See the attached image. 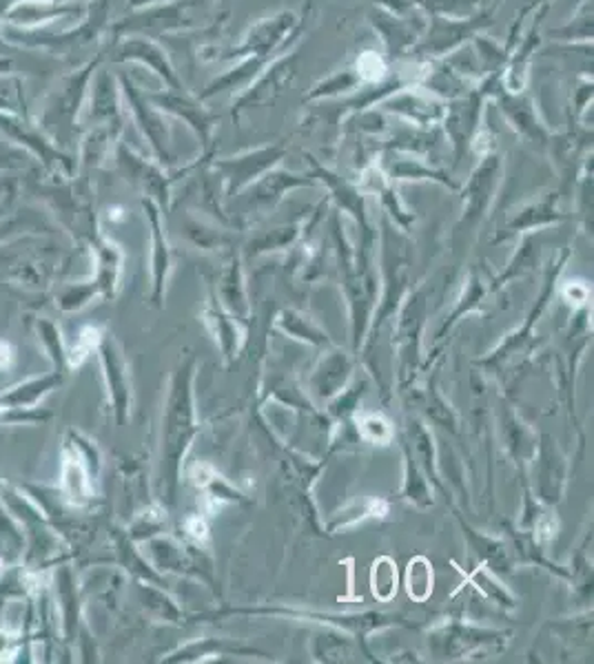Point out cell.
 Returning <instances> with one entry per match:
<instances>
[{
    "mask_svg": "<svg viewBox=\"0 0 594 664\" xmlns=\"http://www.w3.org/2000/svg\"><path fill=\"white\" fill-rule=\"evenodd\" d=\"M98 357L102 364V375L109 393V404L116 415V422L122 424L129 415V375L120 348L111 337H102L98 346Z\"/></svg>",
    "mask_w": 594,
    "mask_h": 664,
    "instance_id": "6",
    "label": "cell"
},
{
    "mask_svg": "<svg viewBox=\"0 0 594 664\" xmlns=\"http://www.w3.org/2000/svg\"><path fill=\"white\" fill-rule=\"evenodd\" d=\"M16 366V346L7 339H0V375L9 373Z\"/></svg>",
    "mask_w": 594,
    "mask_h": 664,
    "instance_id": "17",
    "label": "cell"
},
{
    "mask_svg": "<svg viewBox=\"0 0 594 664\" xmlns=\"http://www.w3.org/2000/svg\"><path fill=\"white\" fill-rule=\"evenodd\" d=\"M24 235V246H27ZM47 237V235H44ZM40 239V248L27 246L7 264V281L24 293H47L58 275V250Z\"/></svg>",
    "mask_w": 594,
    "mask_h": 664,
    "instance_id": "3",
    "label": "cell"
},
{
    "mask_svg": "<svg viewBox=\"0 0 594 664\" xmlns=\"http://www.w3.org/2000/svg\"><path fill=\"white\" fill-rule=\"evenodd\" d=\"M102 337H105V335H102V330H100L98 326H85V328L78 333L76 344H73L71 348H67L71 373H73L76 368H80L93 350H98Z\"/></svg>",
    "mask_w": 594,
    "mask_h": 664,
    "instance_id": "14",
    "label": "cell"
},
{
    "mask_svg": "<svg viewBox=\"0 0 594 664\" xmlns=\"http://www.w3.org/2000/svg\"><path fill=\"white\" fill-rule=\"evenodd\" d=\"M78 2H87V0H78Z\"/></svg>",
    "mask_w": 594,
    "mask_h": 664,
    "instance_id": "18",
    "label": "cell"
},
{
    "mask_svg": "<svg viewBox=\"0 0 594 664\" xmlns=\"http://www.w3.org/2000/svg\"><path fill=\"white\" fill-rule=\"evenodd\" d=\"M98 295V288L93 281H82V284H67L60 286L53 295V304L62 313H76L85 308L93 297Z\"/></svg>",
    "mask_w": 594,
    "mask_h": 664,
    "instance_id": "13",
    "label": "cell"
},
{
    "mask_svg": "<svg viewBox=\"0 0 594 664\" xmlns=\"http://www.w3.org/2000/svg\"><path fill=\"white\" fill-rule=\"evenodd\" d=\"M93 250V259H96V275H93V284L98 288V295L102 297H113L116 286H118V275H120V261L122 255L118 250L116 244L102 239L98 232L87 241Z\"/></svg>",
    "mask_w": 594,
    "mask_h": 664,
    "instance_id": "10",
    "label": "cell"
},
{
    "mask_svg": "<svg viewBox=\"0 0 594 664\" xmlns=\"http://www.w3.org/2000/svg\"><path fill=\"white\" fill-rule=\"evenodd\" d=\"M67 377L51 370L47 375L29 377L24 381H18L0 393V410H29L38 408L42 399H47L53 390H58L65 384Z\"/></svg>",
    "mask_w": 594,
    "mask_h": 664,
    "instance_id": "9",
    "label": "cell"
},
{
    "mask_svg": "<svg viewBox=\"0 0 594 664\" xmlns=\"http://www.w3.org/2000/svg\"><path fill=\"white\" fill-rule=\"evenodd\" d=\"M7 42H2L0 44V76H20V62H18V51H20V47H16V53H4L2 51V47H4Z\"/></svg>",
    "mask_w": 594,
    "mask_h": 664,
    "instance_id": "16",
    "label": "cell"
},
{
    "mask_svg": "<svg viewBox=\"0 0 594 664\" xmlns=\"http://www.w3.org/2000/svg\"><path fill=\"white\" fill-rule=\"evenodd\" d=\"M31 333H33L36 341L40 344V348L44 350L47 359L51 361L53 370L60 373L62 377H69V373H71L69 353H67V344L62 339L60 326L47 317H31Z\"/></svg>",
    "mask_w": 594,
    "mask_h": 664,
    "instance_id": "11",
    "label": "cell"
},
{
    "mask_svg": "<svg viewBox=\"0 0 594 664\" xmlns=\"http://www.w3.org/2000/svg\"><path fill=\"white\" fill-rule=\"evenodd\" d=\"M87 2L78 0H11L2 9V27L13 29H44L51 22L71 18V16H85Z\"/></svg>",
    "mask_w": 594,
    "mask_h": 664,
    "instance_id": "4",
    "label": "cell"
},
{
    "mask_svg": "<svg viewBox=\"0 0 594 664\" xmlns=\"http://www.w3.org/2000/svg\"><path fill=\"white\" fill-rule=\"evenodd\" d=\"M51 587H53V605H56V614H60V623H62V636L65 641L71 645L73 641H78V625H80V605H78V587H76V578L69 565L58 563L53 567V576H51Z\"/></svg>",
    "mask_w": 594,
    "mask_h": 664,
    "instance_id": "7",
    "label": "cell"
},
{
    "mask_svg": "<svg viewBox=\"0 0 594 664\" xmlns=\"http://www.w3.org/2000/svg\"><path fill=\"white\" fill-rule=\"evenodd\" d=\"M0 136L11 147L20 149L27 158L38 162V169L49 178H76L78 162L71 153L62 151L31 116L0 113Z\"/></svg>",
    "mask_w": 594,
    "mask_h": 664,
    "instance_id": "2",
    "label": "cell"
},
{
    "mask_svg": "<svg viewBox=\"0 0 594 664\" xmlns=\"http://www.w3.org/2000/svg\"><path fill=\"white\" fill-rule=\"evenodd\" d=\"M0 113L31 116L22 76H0Z\"/></svg>",
    "mask_w": 594,
    "mask_h": 664,
    "instance_id": "12",
    "label": "cell"
},
{
    "mask_svg": "<svg viewBox=\"0 0 594 664\" xmlns=\"http://www.w3.org/2000/svg\"><path fill=\"white\" fill-rule=\"evenodd\" d=\"M87 93V118L91 127H116L120 129V113H118V87L113 76L107 71H98L91 78Z\"/></svg>",
    "mask_w": 594,
    "mask_h": 664,
    "instance_id": "8",
    "label": "cell"
},
{
    "mask_svg": "<svg viewBox=\"0 0 594 664\" xmlns=\"http://www.w3.org/2000/svg\"><path fill=\"white\" fill-rule=\"evenodd\" d=\"M27 156L16 147H2L0 142V174L9 171H24L27 169Z\"/></svg>",
    "mask_w": 594,
    "mask_h": 664,
    "instance_id": "15",
    "label": "cell"
},
{
    "mask_svg": "<svg viewBox=\"0 0 594 664\" xmlns=\"http://www.w3.org/2000/svg\"><path fill=\"white\" fill-rule=\"evenodd\" d=\"M100 65V58H91L85 65L62 73L49 91L42 96L33 122L62 149L78 142L80 116L85 111L91 78Z\"/></svg>",
    "mask_w": 594,
    "mask_h": 664,
    "instance_id": "1",
    "label": "cell"
},
{
    "mask_svg": "<svg viewBox=\"0 0 594 664\" xmlns=\"http://www.w3.org/2000/svg\"><path fill=\"white\" fill-rule=\"evenodd\" d=\"M58 492L67 507L82 509L93 503V474L87 463L67 445H60V476H58Z\"/></svg>",
    "mask_w": 594,
    "mask_h": 664,
    "instance_id": "5",
    "label": "cell"
}]
</instances>
